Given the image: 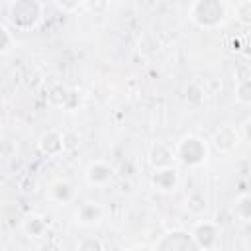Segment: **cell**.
I'll return each mask as SVG.
<instances>
[{"label": "cell", "instance_id": "cell-7", "mask_svg": "<svg viewBox=\"0 0 251 251\" xmlns=\"http://www.w3.org/2000/svg\"><path fill=\"white\" fill-rule=\"evenodd\" d=\"M84 178H86V182L90 186L102 188V186H106V184L112 182V178H114V167H110L106 161H92L86 167V171H84Z\"/></svg>", "mask_w": 251, "mask_h": 251}, {"label": "cell", "instance_id": "cell-10", "mask_svg": "<svg viewBox=\"0 0 251 251\" xmlns=\"http://www.w3.org/2000/svg\"><path fill=\"white\" fill-rule=\"evenodd\" d=\"M147 161L151 163L153 169L173 165V161H175V149H171L163 141H153L151 147H149V151H147Z\"/></svg>", "mask_w": 251, "mask_h": 251}, {"label": "cell", "instance_id": "cell-23", "mask_svg": "<svg viewBox=\"0 0 251 251\" xmlns=\"http://www.w3.org/2000/svg\"><path fill=\"white\" fill-rule=\"evenodd\" d=\"M241 135H243L247 141H251V118H247V120L241 124Z\"/></svg>", "mask_w": 251, "mask_h": 251}, {"label": "cell", "instance_id": "cell-21", "mask_svg": "<svg viewBox=\"0 0 251 251\" xmlns=\"http://www.w3.org/2000/svg\"><path fill=\"white\" fill-rule=\"evenodd\" d=\"M63 143H65V151H75L80 145V137L75 131H63Z\"/></svg>", "mask_w": 251, "mask_h": 251}, {"label": "cell", "instance_id": "cell-8", "mask_svg": "<svg viewBox=\"0 0 251 251\" xmlns=\"http://www.w3.org/2000/svg\"><path fill=\"white\" fill-rule=\"evenodd\" d=\"M104 214L106 210L98 204V202H82L78 208H76V224L82 226V227H92L96 224H100L104 220Z\"/></svg>", "mask_w": 251, "mask_h": 251}, {"label": "cell", "instance_id": "cell-6", "mask_svg": "<svg viewBox=\"0 0 251 251\" xmlns=\"http://www.w3.org/2000/svg\"><path fill=\"white\" fill-rule=\"evenodd\" d=\"M178 171L173 167V165H167V167H159L153 171L151 175V184L157 192H163V194H169V192H175L178 188Z\"/></svg>", "mask_w": 251, "mask_h": 251}, {"label": "cell", "instance_id": "cell-3", "mask_svg": "<svg viewBox=\"0 0 251 251\" xmlns=\"http://www.w3.org/2000/svg\"><path fill=\"white\" fill-rule=\"evenodd\" d=\"M8 20L16 29H33L41 20V4L37 0H12Z\"/></svg>", "mask_w": 251, "mask_h": 251}, {"label": "cell", "instance_id": "cell-16", "mask_svg": "<svg viewBox=\"0 0 251 251\" xmlns=\"http://www.w3.org/2000/svg\"><path fill=\"white\" fill-rule=\"evenodd\" d=\"M235 216L245 220V222H251V192L249 194H241L237 200H235Z\"/></svg>", "mask_w": 251, "mask_h": 251}, {"label": "cell", "instance_id": "cell-18", "mask_svg": "<svg viewBox=\"0 0 251 251\" xmlns=\"http://www.w3.org/2000/svg\"><path fill=\"white\" fill-rule=\"evenodd\" d=\"M0 35H2V41H0V53H2V55H8V53L16 47V35L12 33V29H10L6 24L0 27Z\"/></svg>", "mask_w": 251, "mask_h": 251}, {"label": "cell", "instance_id": "cell-9", "mask_svg": "<svg viewBox=\"0 0 251 251\" xmlns=\"http://www.w3.org/2000/svg\"><path fill=\"white\" fill-rule=\"evenodd\" d=\"M47 198H49L51 202L59 204V206H67V204H71V202L76 198V188H75L69 180L59 178V180H53V182L49 184V188H47Z\"/></svg>", "mask_w": 251, "mask_h": 251}, {"label": "cell", "instance_id": "cell-20", "mask_svg": "<svg viewBox=\"0 0 251 251\" xmlns=\"http://www.w3.org/2000/svg\"><path fill=\"white\" fill-rule=\"evenodd\" d=\"M76 249H80V251H102L104 243L100 239H96V237H82L76 243Z\"/></svg>", "mask_w": 251, "mask_h": 251}, {"label": "cell", "instance_id": "cell-17", "mask_svg": "<svg viewBox=\"0 0 251 251\" xmlns=\"http://www.w3.org/2000/svg\"><path fill=\"white\" fill-rule=\"evenodd\" d=\"M186 104L192 108H200L204 104V90L194 82L186 86Z\"/></svg>", "mask_w": 251, "mask_h": 251}, {"label": "cell", "instance_id": "cell-1", "mask_svg": "<svg viewBox=\"0 0 251 251\" xmlns=\"http://www.w3.org/2000/svg\"><path fill=\"white\" fill-rule=\"evenodd\" d=\"M210 157V145L204 137L188 133L175 145V159L184 167H202Z\"/></svg>", "mask_w": 251, "mask_h": 251}, {"label": "cell", "instance_id": "cell-5", "mask_svg": "<svg viewBox=\"0 0 251 251\" xmlns=\"http://www.w3.org/2000/svg\"><path fill=\"white\" fill-rule=\"evenodd\" d=\"M155 249L161 251H188V249H198L194 237L186 229H171L161 235V239L155 243Z\"/></svg>", "mask_w": 251, "mask_h": 251}, {"label": "cell", "instance_id": "cell-12", "mask_svg": "<svg viewBox=\"0 0 251 251\" xmlns=\"http://www.w3.org/2000/svg\"><path fill=\"white\" fill-rule=\"evenodd\" d=\"M214 145L220 153H231L239 145V131L233 126H224L214 135Z\"/></svg>", "mask_w": 251, "mask_h": 251}, {"label": "cell", "instance_id": "cell-4", "mask_svg": "<svg viewBox=\"0 0 251 251\" xmlns=\"http://www.w3.org/2000/svg\"><path fill=\"white\" fill-rule=\"evenodd\" d=\"M198 249H216L220 245V235H222V229H220V224L216 222H210V220H198L192 229H190Z\"/></svg>", "mask_w": 251, "mask_h": 251}, {"label": "cell", "instance_id": "cell-14", "mask_svg": "<svg viewBox=\"0 0 251 251\" xmlns=\"http://www.w3.org/2000/svg\"><path fill=\"white\" fill-rule=\"evenodd\" d=\"M233 96L239 104H251V76H241L235 80Z\"/></svg>", "mask_w": 251, "mask_h": 251}, {"label": "cell", "instance_id": "cell-22", "mask_svg": "<svg viewBox=\"0 0 251 251\" xmlns=\"http://www.w3.org/2000/svg\"><path fill=\"white\" fill-rule=\"evenodd\" d=\"M80 4H82V0H55V6L61 12H75V10H78Z\"/></svg>", "mask_w": 251, "mask_h": 251}, {"label": "cell", "instance_id": "cell-2", "mask_svg": "<svg viewBox=\"0 0 251 251\" xmlns=\"http://www.w3.org/2000/svg\"><path fill=\"white\" fill-rule=\"evenodd\" d=\"M227 10L224 0H194L190 6V20L204 29L218 27L226 22Z\"/></svg>", "mask_w": 251, "mask_h": 251}, {"label": "cell", "instance_id": "cell-15", "mask_svg": "<svg viewBox=\"0 0 251 251\" xmlns=\"http://www.w3.org/2000/svg\"><path fill=\"white\" fill-rule=\"evenodd\" d=\"M69 96H71V90L69 88H65L63 84H55L49 90V94H47V102L51 106H55V108H65L67 102H69Z\"/></svg>", "mask_w": 251, "mask_h": 251}, {"label": "cell", "instance_id": "cell-19", "mask_svg": "<svg viewBox=\"0 0 251 251\" xmlns=\"http://www.w3.org/2000/svg\"><path fill=\"white\" fill-rule=\"evenodd\" d=\"M235 20L243 25H251V0H243L235 8Z\"/></svg>", "mask_w": 251, "mask_h": 251}, {"label": "cell", "instance_id": "cell-11", "mask_svg": "<svg viewBox=\"0 0 251 251\" xmlns=\"http://www.w3.org/2000/svg\"><path fill=\"white\" fill-rule=\"evenodd\" d=\"M39 151L47 157H55V155H61L65 153V143H63V131H57V129H49L45 131L39 141Z\"/></svg>", "mask_w": 251, "mask_h": 251}, {"label": "cell", "instance_id": "cell-13", "mask_svg": "<svg viewBox=\"0 0 251 251\" xmlns=\"http://www.w3.org/2000/svg\"><path fill=\"white\" fill-rule=\"evenodd\" d=\"M47 227H49V220L45 216H39V214H27L22 220V231L31 239L43 237L47 233Z\"/></svg>", "mask_w": 251, "mask_h": 251}]
</instances>
